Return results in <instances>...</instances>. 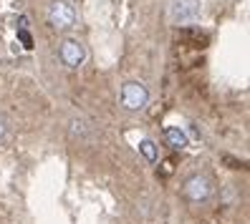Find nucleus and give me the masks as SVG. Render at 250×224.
<instances>
[{"mask_svg":"<svg viewBox=\"0 0 250 224\" xmlns=\"http://www.w3.org/2000/svg\"><path fill=\"white\" fill-rule=\"evenodd\" d=\"M185 197L195 204H202L212 197V187L205 176H192V179H187V184H185Z\"/></svg>","mask_w":250,"mask_h":224,"instance_id":"obj_5","label":"nucleus"},{"mask_svg":"<svg viewBox=\"0 0 250 224\" xmlns=\"http://www.w3.org/2000/svg\"><path fill=\"white\" fill-rule=\"evenodd\" d=\"M139 151L144 154V159L149 161V164H154V161H157V156H159V154H157V146H154V141H149V139H144V141L139 144Z\"/></svg>","mask_w":250,"mask_h":224,"instance_id":"obj_8","label":"nucleus"},{"mask_svg":"<svg viewBox=\"0 0 250 224\" xmlns=\"http://www.w3.org/2000/svg\"><path fill=\"white\" fill-rule=\"evenodd\" d=\"M149 101V88L142 81H126L119 91V103L126 111H142Z\"/></svg>","mask_w":250,"mask_h":224,"instance_id":"obj_1","label":"nucleus"},{"mask_svg":"<svg viewBox=\"0 0 250 224\" xmlns=\"http://www.w3.org/2000/svg\"><path fill=\"white\" fill-rule=\"evenodd\" d=\"M71 133H73L76 139H89V136H91L89 124H86L83 118H73V121H71Z\"/></svg>","mask_w":250,"mask_h":224,"instance_id":"obj_7","label":"nucleus"},{"mask_svg":"<svg viewBox=\"0 0 250 224\" xmlns=\"http://www.w3.org/2000/svg\"><path fill=\"white\" fill-rule=\"evenodd\" d=\"M58 56H61V63L66 68H79L83 61H86V48L83 43L76 40V38H66L58 48Z\"/></svg>","mask_w":250,"mask_h":224,"instance_id":"obj_4","label":"nucleus"},{"mask_svg":"<svg viewBox=\"0 0 250 224\" xmlns=\"http://www.w3.org/2000/svg\"><path fill=\"white\" fill-rule=\"evenodd\" d=\"M3 139H5V124H3V118H0V144H3Z\"/></svg>","mask_w":250,"mask_h":224,"instance_id":"obj_10","label":"nucleus"},{"mask_svg":"<svg viewBox=\"0 0 250 224\" xmlns=\"http://www.w3.org/2000/svg\"><path fill=\"white\" fill-rule=\"evenodd\" d=\"M48 20L56 31H68V28H73V23H76V10H73V5L66 3V0H56L48 10Z\"/></svg>","mask_w":250,"mask_h":224,"instance_id":"obj_3","label":"nucleus"},{"mask_svg":"<svg viewBox=\"0 0 250 224\" xmlns=\"http://www.w3.org/2000/svg\"><path fill=\"white\" fill-rule=\"evenodd\" d=\"M165 139H167V144H169L172 149H185V146H187V133L180 131L177 126H169V129L165 131Z\"/></svg>","mask_w":250,"mask_h":224,"instance_id":"obj_6","label":"nucleus"},{"mask_svg":"<svg viewBox=\"0 0 250 224\" xmlns=\"http://www.w3.org/2000/svg\"><path fill=\"white\" fill-rule=\"evenodd\" d=\"M21 38H23V43H25V48H31V46H33V43H31V36H28V33L21 31Z\"/></svg>","mask_w":250,"mask_h":224,"instance_id":"obj_9","label":"nucleus"},{"mask_svg":"<svg viewBox=\"0 0 250 224\" xmlns=\"http://www.w3.org/2000/svg\"><path fill=\"white\" fill-rule=\"evenodd\" d=\"M202 16V0H172L169 5V18L172 23H195Z\"/></svg>","mask_w":250,"mask_h":224,"instance_id":"obj_2","label":"nucleus"}]
</instances>
